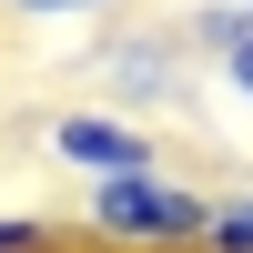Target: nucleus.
<instances>
[{
	"mask_svg": "<svg viewBox=\"0 0 253 253\" xmlns=\"http://www.w3.org/2000/svg\"><path fill=\"white\" fill-rule=\"evenodd\" d=\"M223 81H233V91L253 101V41H243V51H233V61H223Z\"/></svg>",
	"mask_w": 253,
	"mask_h": 253,
	"instance_id": "8",
	"label": "nucleus"
},
{
	"mask_svg": "<svg viewBox=\"0 0 253 253\" xmlns=\"http://www.w3.org/2000/svg\"><path fill=\"white\" fill-rule=\"evenodd\" d=\"M0 253H61V223H41V213H0Z\"/></svg>",
	"mask_w": 253,
	"mask_h": 253,
	"instance_id": "6",
	"label": "nucleus"
},
{
	"mask_svg": "<svg viewBox=\"0 0 253 253\" xmlns=\"http://www.w3.org/2000/svg\"><path fill=\"white\" fill-rule=\"evenodd\" d=\"M81 223L112 253H203L213 233V193H193L182 172H112L81 193Z\"/></svg>",
	"mask_w": 253,
	"mask_h": 253,
	"instance_id": "1",
	"label": "nucleus"
},
{
	"mask_svg": "<svg viewBox=\"0 0 253 253\" xmlns=\"http://www.w3.org/2000/svg\"><path fill=\"white\" fill-rule=\"evenodd\" d=\"M41 152L71 162L81 182H112V172H162L152 132H142L132 112H112V101H91V112H51L41 122Z\"/></svg>",
	"mask_w": 253,
	"mask_h": 253,
	"instance_id": "2",
	"label": "nucleus"
},
{
	"mask_svg": "<svg viewBox=\"0 0 253 253\" xmlns=\"http://www.w3.org/2000/svg\"><path fill=\"white\" fill-rule=\"evenodd\" d=\"M0 10H20V20H101L122 0H0Z\"/></svg>",
	"mask_w": 253,
	"mask_h": 253,
	"instance_id": "7",
	"label": "nucleus"
},
{
	"mask_svg": "<svg viewBox=\"0 0 253 253\" xmlns=\"http://www.w3.org/2000/svg\"><path fill=\"white\" fill-rule=\"evenodd\" d=\"M203 253H253V182L213 193V233H203Z\"/></svg>",
	"mask_w": 253,
	"mask_h": 253,
	"instance_id": "5",
	"label": "nucleus"
},
{
	"mask_svg": "<svg viewBox=\"0 0 253 253\" xmlns=\"http://www.w3.org/2000/svg\"><path fill=\"white\" fill-rule=\"evenodd\" d=\"M182 41H193V51H203V61L223 71V61H233L243 41H253V0H203V10L182 20Z\"/></svg>",
	"mask_w": 253,
	"mask_h": 253,
	"instance_id": "4",
	"label": "nucleus"
},
{
	"mask_svg": "<svg viewBox=\"0 0 253 253\" xmlns=\"http://www.w3.org/2000/svg\"><path fill=\"white\" fill-rule=\"evenodd\" d=\"M91 81H112V112H142V101H182V81H193V41L182 31H112V41H91Z\"/></svg>",
	"mask_w": 253,
	"mask_h": 253,
	"instance_id": "3",
	"label": "nucleus"
}]
</instances>
